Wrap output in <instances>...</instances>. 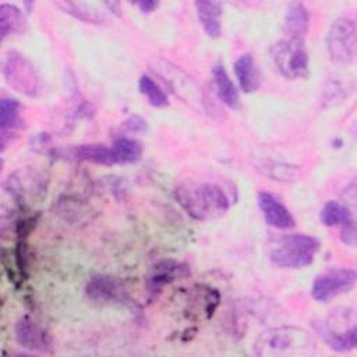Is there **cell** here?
Masks as SVG:
<instances>
[{
	"mask_svg": "<svg viewBox=\"0 0 357 357\" xmlns=\"http://www.w3.org/2000/svg\"><path fill=\"white\" fill-rule=\"evenodd\" d=\"M176 199L195 220L220 218L230 208L229 197L220 185L212 183H188L176 188Z\"/></svg>",
	"mask_w": 357,
	"mask_h": 357,
	"instance_id": "1",
	"label": "cell"
},
{
	"mask_svg": "<svg viewBox=\"0 0 357 357\" xmlns=\"http://www.w3.org/2000/svg\"><path fill=\"white\" fill-rule=\"evenodd\" d=\"M317 343L310 332L297 326H278L264 331L255 340L254 353L259 357L311 356Z\"/></svg>",
	"mask_w": 357,
	"mask_h": 357,
	"instance_id": "2",
	"label": "cell"
},
{
	"mask_svg": "<svg viewBox=\"0 0 357 357\" xmlns=\"http://www.w3.org/2000/svg\"><path fill=\"white\" fill-rule=\"evenodd\" d=\"M319 241L305 233L284 234L276 240L269 251L273 265L286 269H300L314 262Z\"/></svg>",
	"mask_w": 357,
	"mask_h": 357,
	"instance_id": "3",
	"label": "cell"
},
{
	"mask_svg": "<svg viewBox=\"0 0 357 357\" xmlns=\"http://www.w3.org/2000/svg\"><path fill=\"white\" fill-rule=\"evenodd\" d=\"M349 322H356L353 310H335L326 319L315 322L317 333L335 351H350L357 346V328L356 324L346 326Z\"/></svg>",
	"mask_w": 357,
	"mask_h": 357,
	"instance_id": "4",
	"label": "cell"
},
{
	"mask_svg": "<svg viewBox=\"0 0 357 357\" xmlns=\"http://www.w3.org/2000/svg\"><path fill=\"white\" fill-rule=\"evenodd\" d=\"M3 75L7 84L17 92L29 98H38L43 92L42 78L35 66L21 53L10 52L3 60Z\"/></svg>",
	"mask_w": 357,
	"mask_h": 357,
	"instance_id": "5",
	"label": "cell"
},
{
	"mask_svg": "<svg viewBox=\"0 0 357 357\" xmlns=\"http://www.w3.org/2000/svg\"><path fill=\"white\" fill-rule=\"evenodd\" d=\"M271 56L276 70L283 77L289 79L308 77L310 59L304 46V39H282L272 46Z\"/></svg>",
	"mask_w": 357,
	"mask_h": 357,
	"instance_id": "6",
	"label": "cell"
},
{
	"mask_svg": "<svg viewBox=\"0 0 357 357\" xmlns=\"http://www.w3.org/2000/svg\"><path fill=\"white\" fill-rule=\"evenodd\" d=\"M357 28L354 20L339 17L335 20L326 35V49L333 63L349 66L356 57Z\"/></svg>",
	"mask_w": 357,
	"mask_h": 357,
	"instance_id": "7",
	"label": "cell"
},
{
	"mask_svg": "<svg viewBox=\"0 0 357 357\" xmlns=\"http://www.w3.org/2000/svg\"><path fill=\"white\" fill-rule=\"evenodd\" d=\"M356 284V272L349 268H332L319 273L312 286L311 296L318 303H328L332 298L350 291Z\"/></svg>",
	"mask_w": 357,
	"mask_h": 357,
	"instance_id": "8",
	"label": "cell"
},
{
	"mask_svg": "<svg viewBox=\"0 0 357 357\" xmlns=\"http://www.w3.org/2000/svg\"><path fill=\"white\" fill-rule=\"evenodd\" d=\"M86 296L96 303L103 304H127L130 301L124 283L110 275H95L85 287Z\"/></svg>",
	"mask_w": 357,
	"mask_h": 357,
	"instance_id": "9",
	"label": "cell"
},
{
	"mask_svg": "<svg viewBox=\"0 0 357 357\" xmlns=\"http://www.w3.org/2000/svg\"><path fill=\"white\" fill-rule=\"evenodd\" d=\"M17 343L31 351L52 353V339L35 321L29 317H21L14 326Z\"/></svg>",
	"mask_w": 357,
	"mask_h": 357,
	"instance_id": "10",
	"label": "cell"
},
{
	"mask_svg": "<svg viewBox=\"0 0 357 357\" xmlns=\"http://www.w3.org/2000/svg\"><path fill=\"white\" fill-rule=\"evenodd\" d=\"M191 273L190 266L174 261V259H163L155 264L146 278V287L151 294H158L165 284L180 279L187 278Z\"/></svg>",
	"mask_w": 357,
	"mask_h": 357,
	"instance_id": "11",
	"label": "cell"
},
{
	"mask_svg": "<svg viewBox=\"0 0 357 357\" xmlns=\"http://www.w3.org/2000/svg\"><path fill=\"white\" fill-rule=\"evenodd\" d=\"M258 205L265 222L279 230H290L296 226V220L282 201L268 191L258 194Z\"/></svg>",
	"mask_w": 357,
	"mask_h": 357,
	"instance_id": "12",
	"label": "cell"
},
{
	"mask_svg": "<svg viewBox=\"0 0 357 357\" xmlns=\"http://www.w3.org/2000/svg\"><path fill=\"white\" fill-rule=\"evenodd\" d=\"M194 6L204 32L209 38H219L222 33V3L211 0H198L194 3Z\"/></svg>",
	"mask_w": 357,
	"mask_h": 357,
	"instance_id": "13",
	"label": "cell"
},
{
	"mask_svg": "<svg viewBox=\"0 0 357 357\" xmlns=\"http://www.w3.org/2000/svg\"><path fill=\"white\" fill-rule=\"evenodd\" d=\"M234 75L238 82V86L243 92L251 93L259 89L261 86V73L259 68L250 53L241 54L233 64Z\"/></svg>",
	"mask_w": 357,
	"mask_h": 357,
	"instance_id": "14",
	"label": "cell"
},
{
	"mask_svg": "<svg viewBox=\"0 0 357 357\" xmlns=\"http://www.w3.org/2000/svg\"><path fill=\"white\" fill-rule=\"evenodd\" d=\"M21 105L14 98H3L0 100V135H1V146L6 148L7 142L11 139V134H14L18 128L22 127L21 117Z\"/></svg>",
	"mask_w": 357,
	"mask_h": 357,
	"instance_id": "15",
	"label": "cell"
},
{
	"mask_svg": "<svg viewBox=\"0 0 357 357\" xmlns=\"http://www.w3.org/2000/svg\"><path fill=\"white\" fill-rule=\"evenodd\" d=\"M310 26V14L307 7L300 1H293L287 6L284 20H283V32L287 38L291 39H304Z\"/></svg>",
	"mask_w": 357,
	"mask_h": 357,
	"instance_id": "16",
	"label": "cell"
},
{
	"mask_svg": "<svg viewBox=\"0 0 357 357\" xmlns=\"http://www.w3.org/2000/svg\"><path fill=\"white\" fill-rule=\"evenodd\" d=\"M212 79L216 89V93L222 103L230 109H237L240 103L238 89L227 74L226 68L222 64H215L212 68Z\"/></svg>",
	"mask_w": 357,
	"mask_h": 357,
	"instance_id": "17",
	"label": "cell"
},
{
	"mask_svg": "<svg viewBox=\"0 0 357 357\" xmlns=\"http://www.w3.org/2000/svg\"><path fill=\"white\" fill-rule=\"evenodd\" d=\"M71 156L77 160L89 162L93 165L112 166L117 165L112 146H106L103 144H82L74 146L71 151Z\"/></svg>",
	"mask_w": 357,
	"mask_h": 357,
	"instance_id": "18",
	"label": "cell"
},
{
	"mask_svg": "<svg viewBox=\"0 0 357 357\" xmlns=\"http://www.w3.org/2000/svg\"><path fill=\"white\" fill-rule=\"evenodd\" d=\"M26 17L15 6L10 3H3L0 6V36L6 39L10 35L24 33L26 29Z\"/></svg>",
	"mask_w": 357,
	"mask_h": 357,
	"instance_id": "19",
	"label": "cell"
},
{
	"mask_svg": "<svg viewBox=\"0 0 357 357\" xmlns=\"http://www.w3.org/2000/svg\"><path fill=\"white\" fill-rule=\"evenodd\" d=\"M59 8H61L66 14L88 22V24H103L106 21V17L103 13H100L98 8H93L92 6L86 3H77V1H56L54 3Z\"/></svg>",
	"mask_w": 357,
	"mask_h": 357,
	"instance_id": "20",
	"label": "cell"
},
{
	"mask_svg": "<svg viewBox=\"0 0 357 357\" xmlns=\"http://www.w3.org/2000/svg\"><path fill=\"white\" fill-rule=\"evenodd\" d=\"M117 165L134 163L142 156V145L139 141L128 137H119L112 145Z\"/></svg>",
	"mask_w": 357,
	"mask_h": 357,
	"instance_id": "21",
	"label": "cell"
},
{
	"mask_svg": "<svg viewBox=\"0 0 357 357\" xmlns=\"http://www.w3.org/2000/svg\"><path fill=\"white\" fill-rule=\"evenodd\" d=\"M319 219L322 225L328 227H335V226H342L350 219H353V215L346 205L337 201H328L321 209Z\"/></svg>",
	"mask_w": 357,
	"mask_h": 357,
	"instance_id": "22",
	"label": "cell"
},
{
	"mask_svg": "<svg viewBox=\"0 0 357 357\" xmlns=\"http://www.w3.org/2000/svg\"><path fill=\"white\" fill-rule=\"evenodd\" d=\"M138 88L139 92L146 98L149 105H152L153 107H165L169 105L166 93L149 75H141L138 81Z\"/></svg>",
	"mask_w": 357,
	"mask_h": 357,
	"instance_id": "23",
	"label": "cell"
},
{
	"mask_svg": "<svg viewBox=\"0 0 357 357\" xmlns=\"http://www.w3.org/2000/svg\"><path fill=\"white\" fill-rule=\"evenodd\" d=\"M340 240L349 247L356 245V222H354V218L340 226Z\"/></svg>",
	"mask_w": 357,
	"mask_h": 357,
	"instance_id": "24",
	"label": "cell"
},
{
	"mask_svg": "<svg viewBox=\"0 0 357 357\" xmlns=\"http://www.w3.org/2000/svg\"><path fill=\"white\" fill-rule=\"evenodd\" d=\"M123 126L131 132H139L146 128V121L138 116H131L123 123Z\"/></svg>",
	"mask_w": 357,
	"mask_h": 357,
	"instance_id": "25",
	"label": "cell"
},
{
	"mask_svg": "<svg viewBox=\"0 0 357 357\" xmlns=\"http://www.w3.org/2000/svg\"><path fill=\"white\" fill-rule=\"evenodd\" d=\"M135 6L144 13V14H149L152 11H155V8H158L159 3L155 0H142V1H137Z\"/></svg>",
	"mask_w": 357,
	"mask_h": 357,
	"instance_id": "26",
	"label": "cell"
},
{
	"mask_svg": "<svg viewBox=\"0 0 357 357\" xmlns=\"http://www.w3.org/2000/svg\"><path fill=\"white\" fill-rule=\"evenodd\" d=\"M112 13H114L116 15H120V13H119V3H114V1H107V3H103Z\"/></svg>",
	"mask_w": 357,
	"mask_h": 357,
	"instance_id": "27",
	"label": "cell"
}]
</instances>
